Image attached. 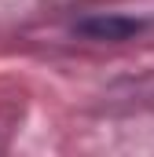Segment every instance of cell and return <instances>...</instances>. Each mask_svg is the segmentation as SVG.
Instances as JSON below:
<instances>
[{
  "mask_svg": "<svg viewBox=\"0 0 154 157\" xmlns=\"http://www.w3.org/2000/svg\"><path fill=\"white\" fill-rule=\"evenodd\" d=\"M140 29H143V22L121 18V15H95V18H84L81 22V33H88V37H95V40H128Z\"/></svg>",
  "mask_w": 154,
  "mask_h": 157,
  "instance_id": "6da1fadb",
  "label": "cell"
}]
</instances>
